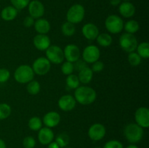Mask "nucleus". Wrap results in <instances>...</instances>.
I'll use <instances>...</instances> for the list:
<instances>
[{
	"mask_svg": "<svg viewBox=\"0 0 149 148\" xmlns=\"http://www.w3.org/2000/svg\"><path fill=\"white\" fill-rule=\"evenodd\" d=\"M126 148H138V147L135 145H129L128 147H127Z\"/></svg>",
	"mask_w": 149,
	"mask_h": 148,
	"instance_id": "44",
	"label": "nucleus"
},
{
	"mask_svg": "<svg viewBox=\"0 0 149 148\" xmlns=\"http://www.w3.org/2000/svg\"><path fill=\"white\" fill-rule=\"evenodd\" d=\"M28 7L29 15L33 19L41 18L45 14V6L39 0L30 1Z\"/></svg>",
	"mask_w": 149,
	"mask_h": 148,
	"instance_id": "11",
	"label": "nucleus"
},
{
	"mask_svg": "<svg viewBox=\"0 0 149 148\" xmlns=\"http://www.w3.org/2000/svg\"><path fill=\"white\" fill-rule=\"evenodd\" d=\"M105 26L109 32L114 34L120 33L124 28L123 20L116 15L108 16L105 21Z\"/></svg>",
	"mask_w": 149,
	"mask_h": 148,
	"instance_id": "6",
	"label": "nucleus"
},
{
	"mask_svg": "<svg viewBox=\"0 0 149 148\" xmlns=\"http://www.w3.org/2000/svg\"><path fill=\"white\" fill-rule=\"evenodd\" d=\"M103 148H124V147L118 140H110L105 144Z\"/></svg>",
	"mask_w": 149,
	"mask_h": 148,
	"instance_id": "37",
	"label": "nucleus"
},
{
	"mask_svg": "<svg viewBox=\"0 0 149 148\" xmlns=\"http://www.w3.org/2000/svg\"><path fill=\"white\" fill-rule=\"evenodd\" d=\"M97 97L96 91L90 86H79L74 92L76 101L83 105H88L94 102Z\"/></svg>",
	"mask_w": 149,
	"mask_h": 148,
	"instance_id": "1",
	"label": "nucleus"
},
{
	"mask_svg": "<svg viewBox=\"0 0 149 148\" xmlns=\"http://www.w3.org/2000/svg\"><path fill=\"white\" fill-rule=\"evenodd\" d=\"M34 28L39 34H46L50 30V24L45 18H39L34 22Z\"/></svg>",
	"mask_w": 149,
	"mask_h": 148,
	"instance_id": "20",
	"label": "nucleus"
},
{
	"mask_svg": "<svg viewBox=\"0 0 149 148\" xmlns=\"http://www.w3.org/2000/svg\"><path fill=\"white\" fill-rule=\"evenodd\" d=\"M29 127L32 131H39L42 128V121L39 117H32L29 120Z\"/></svg>",
	"mask_w": 149,
	"mask_h": 148,
	"instance_id": "30",
	"label": "nucleus"
},
{
	"mask_svg": "<svg viewBox=\"0 0 149 148\" xmlns=\"http://www.w3.org/2000/svg\"><path fill=\"white\" fill-rule=\"evenodd\" d=\"M48 148H60V147L55 142H52L48 145Z\"/></svg>",
	"mask_w": 149,
	"mask_h": 148,
	"instance_id": "42",
	"label": "nucleus"
},
{
	"mask_svg": "<svg viewBox=\"0 0 149 148\" xmlns=\"http://www.w3.org/2000/svg\"><path fill=\"white\" fill-rule=\"evenodd\" d=\"M100 56V49L95 45H90L84 48L82 52L83 59L87 63H93L98 60Z\"/></svg>",
	"mask_w": 149,
	"mask_h": 148,
	"instance_id": "9",
	"label": "nucleus"
},
{
	"mask_svg": "<svg viewBox=\"0 0 149 148\" xmlns=\"http://www.w3.org/2000/svg\"><path fill=\"white\" fill-rule=\"evenodd\" d=\"M27 91L31 95H36L40 91V84L37 81L32 80L30 82L28 83L26 86Z\"/></svg>",
	"mask_w": 149,
	"mask_h": 148,
	"instance_id": "27",
	"label": "nucleus"
},
{
	"mask_svg": "<svg viewBox=\"0 0 149 148\" xmlns=\"http://www.w3.org/2000/svg\"><path fill=\"white\" fill-rule=\"evenodd\" d=\"M35 47L40 51H45L50 46V39L46 34H37L33 39Z\"/></svg>",
	"mask_w": 149,
	"mask_h": 148,
	"instance_id": "15",
	"label": "nucleus"
},
{
	"mask_svg": "<svg viewBox=\"0 0 149 148\" xmlns=\"http://www.w3.org/2000/svg\"><path fill=\"white\" fill-rule=\"evenodd\" d=\"M34 74L31 67L27 65H22L15 70L14 78L20 84H27L33 79Z\"/></svg>",
	"mask_w": 149,
	"mask_h": 148,
	"instance_id": "3",
	"label": "nucleus"
},
{
	"mask_svg": "<svg viewBox=\"0 0 149 148\" xmlns=\"http://www.w3.org/2000/svg\"><path fill=\"white\" fill-rule=\"evenodd\" d=\"M85 15V9L81 4H75L68 9L66 13V19L68 22L77 24L81 23Z\"/></svg>",
	"mask_w": 149,
	"mask_h": 148,
	"instance_id": "4",
	"label": "nucleus"
},
{
	"mask_svg": "<svg viewBox=\"0 0 149 148\" xmlns=\"http://www.w3.org/2000/svg\"><path fill=\"white\" fill-rule=\"evenodd\" d=\"M77 101L73 96L70 94H65L62 96L58 100V107L63 111H71L76 107Z\"/></svg>",
	"mask_w": 149,
	"mask_h": 148,
	"instance_id": "13",
	"label": "nucleus"
},
{
	"mask_svg": "<svg viewBox=\"0 0 149 148\" xmlns=\"http://www.w3.org/2000/svg\"><path fill=\"white\" fill-rule=\"evenodd\" d=\"M55 135H54L53 131L50 128L44 127L41 128L39 130V133H38V139H39V142L43 145H49L50 142H52Z\"/></svg>",
	"mask_w": 149,
	"mask_h": 148,
	"instance_id": "16",
	"label": "nucleus"
},
{
	"mask_svg": "<svg viewBox=\"0 0 149 148\" xmlns=\"http://www.w3.org/2000/svg\"><path fill=\"white\" fill-rule=\"evenodd\" d=\"M10 77V72L7 68H0V83H5Z\"/></svg>",
	"mask_w": 149,
	"mask_h": 148,
	"instance_id": "36",
	"label": "nucleus"
},
{
	"mask_svg": "<svg viewBox=\"0 0 149 148\" xmlns=\"http://www.w3.org/2000/svg\"><path fill=\"white\" fill-rule=\"evenodd\" d=\"M55 142L58 145L60 148H64L69 143V136L67 133H61L57 136Z\"/></svg>",
	"mask_w": 149,
	"mask_h": 148,
	"instance_id": "28",
	"label": "nucleus"
},
{
	"mask_svg": "<svg viewBox=\"0 0 149 148\" xmlns=\"http://www.w3.org/2000/svg\"><path fill=\"white\" fill-rule=\"evenodd\" d=\"M96 39H97L98 44L100 45L101 46H103V47L109 46L112 43V37L111 36V35L106 33L98 34Z\"/></svg>",
	"mask_w": 149,
	"mask_h": 148,
	"instance_id": "23",
	"label": "nucleus"
},
{
	"mask_svg": "<svg viewBox=\"0 0 149 148\" xmlns=\"http://www.w3.org/2000/svg\"><path fill=\"white\" fill-rule=\"evenodd\" d=\"M12 6L17 9V10H23L29 5L30 0H10Z\"/></svg>",
	"mask_w": 149,
	"mask_h": 148,
	"instance_id": "33",
	"label": "nucleus"
},
{
	"mask_svg": "<svg viewBox=\"0 0 149 148\" xmlns=\"http://www.w3.org/2000/svg\"><path fill=\"white\" fill-rule=\"evenodd\" d=\"M125 31L128 33H136L140 28L139 23L135 20H130L129 21L127 22L125 25H124V28Z\"/></svg>",
	"mask_w": 149,
	"mask_h": 148,
	"instance_id": "25",
	"label": "nucleus"
},
{
	"mask_svg": "<svg viewBox=\"0 0 149 148\" xmlns=\"http://www.w3.org/2000/svg\"><path fill=\"white\" fill-rule=\"evenodd\" d=\"M77 76H78L79 80V82L87 84H89L93 79V72L91 68L87 66L79 72V75Z\"/></svg>",
	"mask_w": 149,
	"mask_h": 148,
	"instance_id": "22",
	"label": "nucleus"
},
{
	"mask_svg": "<svg viewBox=\"0 0 149 148\" xmlns=\"http://www.w3.org/2000/svg\"><path fill=\"white\" fill-rule=\"evenodd\" d=\"M119 12L124 17L130 18L135 15V7L130 1H123L119 5Z\"/></svg>",
	"mask_w": 149,
	"mask_h": 148,
	"instance_id": "19",
	"label": "nucleus"
},
{
	"mask_svg": "<svg viewBox=\"0 0 149 148\" xmlns=\"http://www.w3.org/2000/svg\"><path fill=\"white\" fill-rule=\"evenodd\" d=\"M61 121V115L55 111L46 113L43 118V123L48 128H53L58 126Z\"/></svg>",
	"mask_w": 149,
	"mask_h": 148,
	"instance_id": "17",
	"label": "nucleus"
},
{
	"mask_svg": "<svg viewBox=\"0 0 149 148\" xmlns=\"http://www.w3.org/2000/svg\"><path fill=\"white\" fill-rule=\"evenodd\" d=\"M82 34L88 40H95L99 34V30L93 23H87L82 28Z\"/></svg>",
	"mask_w": 149,
	"mask_h": 148,
	"instance_id": "18",
	"label": "nucleus"
},
{
	"mask_svg": "<svg viewBox=\"0 0 149 148\" xmlns=\"http://www.w3.org/2000/svg\"><path fill=\"white\" fill-rule=\"evenodd\" d=\"M122 2V0H110V4L113 7L119 6Z\"/></svg>",
	"mask_w": 149,
	"mask_h": 148,
	"instance_id": "41",
	"label": "nucleus"
},
{
	"mask_svg": "<svg viewBox=\"0 0 149 148\" xmlns=\"http://www.w3.org/2000/svg\"><path fill=\"white\" fill-rule=\"evenodd\" d=\"M137 53L141 58L148 59L149 57V44L148 42H142L137 46Z\"/></svg>",
	"mask_w": 149,
	"mask_h": 148,
	"instance_id": "24",
	"label": "nucleus"
},
{
	"mask_svg": "<svg viewBox=\"0 0 149 148\" xmlns=\"http://www.w3.org/2000/svg\"><path fill=\"white\" fill-rule=\"evenodd\" d=\"M51 62L47 59L46 57H41L35 59L34 62L32 65V69H33L34 73L39 75H45L50 71Z\"/></svg>",
	"mask_w": 149,
	"mask_h": 148,
	"instance_id": "8",
	"label": "nucleus"
},
{
	"mask_svg": "<svg viewBox=\"0 0 149 148\" xmlns=\"http://www.w3.org/2000/svg\"><path fill=\"white\" fill-rule=\"evenodd\" d=\"M135 119L136 123L143 129L149 126V110L146 107H141L135 111Z\"/></svg>",
	"mask_w": 149,
	"mask_h": 148,
	"instance_id": "10",
	"label": "nucleus"
},
{
	"mask_svg": "<svg viewBox=\"0 0 149 148\" xmlns=\"http://www.w3.org/2000/svg\"><path fill=\"white\" fill-rule=\"evenodd\" d=\"M64 58L67 61L71 62H74L78 60L80 57V49L77 45L68 44L63 50Z\"/></svg>",
	"mask_w": 149,
	"mask_h": 148,
	"instance_id": "14",
	"label": "nucleus"
},
{
	"mask_svg": "<svg viewBox=\"0 0 149 148\" xmlns=\"http://www.w3.org/2000/svg\"><path fill=\"white\" fill-rule=\"evenodd\" d=\"M106 130L101 123H95L92 125L88 130V136L93 141H100L105 136Z\"/></svg>",
	"mask_w": 149,
	"mask_h": 148,
	"instance_id": "12",
	"label": "nucleus"
},
{
	"mask_svg": "<svg viewBox=\"0 0 149 148\" xmlns=\"http://www.w3.org/2000/svg\"><path fill=\"white\" fill-rule=\"evenodd\" d=\"M79 80L77 75L74 74H70L66 78V84L69 88L77 89L79 86Z\"/></svg>",
	"mask_w": 149,
	"mask_h": 148,
	"instance_id": "29",
	"label": "nucleus"
},
{
	"mask_svg": "<svg viewBox=\"0 0 149 148\" xmlns=\"http://www.w3.org/2000/svg\"><path fill=\"white\" fill-rule=\"evenodd\" d=\"M124 134L128 142L137 143L142 139L143 136V129L137 123H129L124 130Z\"/></svg>",
	"mask_w": 149,
	"mask_h": 148,
	"instance_id": "2",
	"label": "nucleus"
},
{
	"mask_svg": "<svg viewBox=\"0 0 149 148\" xmlns=\"http://www.w3.org/2000/svg\"><path fill=\"white\" fill-rule=\"evenodd\" d=\"M34 22V19L33 17H31L30 15L26 16L23 20V25L26 28H31L32 26H33Z\"/></svg>",
	"mask_w": 149,
	"mask_h": 148,
	"instance_id": "40",
	"label": "nucleus"
},
{
	"mask_svg": "<svg viewBox=\"0 0 149 148\" xmlns=\"http://www.w3.org/2000/svg\"><path fill=\"white\" fill-rule=\"evenodd\" d=\"M142 58L136 52H130L128 55V62L132 66H138L141 64Z\"/></svg>",
	"mask_w": 149,
	"mask_h": 148,
	"instance_id": "32",
	"label": "nucleus"
},
{
	"mask_svg": "<svg viewBox=\"0 0 149 148\" xmlns=\"http://www.w3.org/2000/svg\"><path fill=\"white\" fill-rule=\"evenodd\" d=\"M103 68H104V64L103 63V62L97 60L96 62H93L91 70L93 71V72L97 73L103 71Z\"/></svg>",
	"mask_w": 149,
	"mask_h": 148,
	"instance_id": "39",
	"label": "nucleus"
},
{
	"mask_svg": "<svg viewBox=\"0 0 149 148\" xmlns=\"http://www.w3.org/2000/svg\"><path fill=\"white\" fill-rule=\"evenodd\" d=\"M23 145L25 148H34L36 145V140L33 136H26L23 139Z\"/></svg>",
	"mask_w": 149,
	"mask_h": 148,
	"instance_id": "35",
	"label": "nucleus"
},
{
	"mask_svg": "<svg viewBox=\"0 0 149 148\" xmlns=\"http://www.w3.org/2000/svg\"><path fill=\"white\" fill-rule=\"evenodd\" d=\"M64 148H73V147H64Z\"/></svg>",
	"mask_w": 149,
	"mask_h": 148,
	"instance_id": "46",
	"label": "nucleus"
},
{
	"mask_svg": "<svg viewBox=\"0 0 149 148\" xmlns=\"http://www.w3.org/2000/svg\"><path fill=\"white\" fill-rule=\"evenodd\" d=\"M119 45L126 52L130 53L136 50L138 46V40L132 33H123L119 38Z\"/></svg>",
	"mask_w": 149,
	"mask_h": 148,
	"instance_id": "5",
	"label": "nucleus"
},
{
	"mask_svg": "<svg viewBox=\"0 0 149 148\" xmlns=\"http://www.w3.org/2000/svg\"><path fill=\"white\" fill-rule=\"evenodd\" d=\"M61 30L63 34L65 36H71L75 33L76 28L74 24L70 22H65L61 26Z\"/></svg>",
	"mask_w": 149,
	"mask_h": 148,
	"instance_id": "26",
	"label": "nucleus"
},
{
	"mask_svg": "<svg viewBox=\"0 0 149 148\" xmlns=\"http://www.w3.org/2000/svg\"><path fill=\"white\" fill-rule=\"evenodd\" d=\"M0 148H7L5 142H4V140L1 139H0Z\"/></svg>",
	"mask_w": 149,
	"mask_h": 148,
	"instance_id": "43",
	"label": "nucleus"
},
{
	"mask_svg": "<svg viewBox=\"0 0 149 148\" xmlns=\"http://www.w3.org/2000/svg\"><path fill=\"white\" fill-rule=\"evenodd\" d=\"M74 64H73V62H68V61L64 62L61 66V71L64 75H68L70 74H72V73L74 72Z\"/></svg>",
	"mask_w": 149,
	"mask_h": 148,
	"instance_id": "34",
	"label": "nucleus"
},
{
	"mask_svg": "<svg viewBox=\"0 0 149 148\" xmlns=\"http://www.w3.org/2000/svg\"><path fill=\"white\" fill-rule=\"evenodd\" d=\"M47 59L53 64H61L64 59L63 50L56 45H50L46 49Z\"/></svg>",
	"mask_w": 149,
	"mask_h": 148,
	"instance_id": "7",
	"label": "nucleus"
},
{
	"mask_svg": "<svg viewBox=\"0 0 149 148\" xmlns=\"http://www.w3.org/2000/svg\"><path fill=\"white\" fill-rule=\"evenodd\" d=\"M18 10L13 6L5 7L1 12V17L5 21H11L17 17Z\"/></svg>",
	"mask_w": 149,
	"mask_h": 148,
	"instance_id": "21",
	"label": "nucleus"
},
{
	"mask_svg": "<svg viewBox=\"0 0 149 148\" xmlns=\"http://www.w3.org/2000/svg\"><path fill=\"white\" fill-rule=\"evenodd\" d=\"M87 65V62L84 60V59H79L78 60H77L76 62H74V68L76 71H81L82 69H84V68H86Z\"/></svg>",
	"mask_w": 149,
	"mask_h": 148,
	"instance_id": "38",
	"label": "nucleus"
},
{
	"mask_svg": "<svg viewBox=\"0 0 149 148\" xmlns=\"http://www.w3.org/2000/svg\"><path fill=\"white\" fill-rule=\"evenodd\" d=\"M11 107L7 103H0V120L7 118L11 114Z\"/></svg>",
	"mask_w": 149,
	"mask_h": 148,
	"instance_id": "31",
	"label": "nucleus"
},
{
	"mask_svg": "<svg viewBox=\"0 0 149 148\" xmlns=\"http://www.w3.org/2000/svg\"><path fill=\"white\" fill-rule=\"evenodd\" d=\"M123 1H130V0H123Z\"/></svg>",
	"mask_w": 149,
	"mask_h": 148,
	"instance_id": "45",
	"label": "nucleus"
},
{
	"mask_svg": "<svg viewBox=\"0 0 149 148\" xmlns=\"http://www.w3.org/2000/svg\"><path fill=\"white\" fill-rule=\"evenodd\" d=\"M95 148H101V147H95Z\"/></svg>",
	"mask_w": 149,
	"mask_h": 148,
	"instance_id": "47",
	"label": "nucleus"
}]
</instances>
